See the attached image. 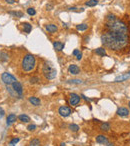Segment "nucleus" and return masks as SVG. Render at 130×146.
Instances as JSON below:
<instances>
[{
	"mask_svg": "<svg viewBox=\"0 0 130 146\" xmlns=\"http://www.w3.org/2000/svg\"><path fill=\"white\" fill-rule=\"evenodd\" d=\"M129 31L127 25L118 20L114 15L109 14L106 17L105 29L101 35L102 44L111 50H120L128 44Z\"/></svg>",
	"mask_w": 130,
	"mask_h": 146,
	"instance_id": "nucleus-1",
	"label": "nucleus"
},
{
	"mask_svg": "<svg viewBox=\"0 0 130 146\" xmlns=\"http://www.w3.org/2000/svg\"><path fill=\"white\" fill-rule=\"evenodd\" d=\"M35 65H36V60H35V57L32 54H26L23 57L21 66H22V69L25 72L32 71L35 68Z\"/></svg>",
	"mask_w": 130,
	"mask_h": 146,
	"instance_id": "nucleus-2",
	"label": "nucleus"
},
{
	"mask_svg": "<svg viewBox=\"0 0 130 146\" xmlns=\"http://www.w3.org/2000/svg\"><path fill=\"white\" fill-rule=\"evenodd\" d=\"M42 73L45 76L46 79H48V80L54 79L57 76V70L51 65V63H48V62L44 63L43 68H42Z\"/></svg>",
	"mask_w": 130,
	"mask_h": 146,
	"instance_id": "nucleus-3",
	"label": "nucleus"
},
{
	"mask_svg": "<svg viewBox=\"0 0 130 146\" xmlns=\"http://www.w3.org/2000/svg\"><path fill=\"white\" fill-rule=\"evenodd\" d=\"M1 79H2V81H3V82H4L6 85H12L14 82L17 81V79H16L15 77L13 76L12 74L8 73V72H4V73H2V75H1Z\"/></svg>",
	"mask_w": 130,
	"mask_h": 146,
	"instance_id": "nucleus-4",
	"label": "nucleus"
},
{
	"mask_svg": "<svg viewBox=\"0 0 130 146\" xmlns=\"http://www.w3.org/2000/svg\"><path fill=\"white\" fill-rule=\"evenodd\" d=\"M80 96L76 94V93H71L70 94V99H69V102H70V104L71 105H73V106H76L79 104V102H80Z\"/></svg>",
	"mask_w": 130,
	"mask_h": 146,
	"instance_id": "nucleus-5",
	"label": "nucleus"
},
{
	"mask_svg": "<svg viewBox=\"0 0 130 146\" xmlns=\"http://www.w3.org/2000/svg\"><path fill=\"white\" fill-rule=\"evenodd\" d=\"M12 88H13V90L15 91L16 94H17L18 96H22L23 87H22V84H21L20 82H18V81L14 82V83L12 84Z\"/></svg>",
	"mask_w": 130,
	"mask_h": 146,
	"instance_id": "nucleus-6",
	"label": "nucleus"
},
{
	"mask_svg": "<svg viewBox=\"0 0 130 146\" xmlns=\"http://www.w3.org/2000/svg\"><path fill=\"white\" fill-rule=\"evenodd\" d=\"M59 114L62 116V117H68L70 114H71V109L67 106H61L58 110Z\"/></svg>",
	"mask_w": 130,
	"mask_h": 146,
	"instance_id": "nucleus-7",
	"label": "nucleus"
},
{
	"mask_svg": "<svg viewBox=\"0 0 130 146\" xmlns=\"http://www.w3.org/2000/svg\"><path fill=\"white\" fill-rule=\"evenodd\" d=\"M68 71L69 73H71L73 75H77V74L80 73V68L77 65H75V64H71V65H69Z\"/></svg>",
	"mask_w": 130,
	"mask_h": 146,
	"instance_id": "nucleus-8",
	"label": "nucleus"
},
{
	"mask_svg": "<svg viewBox=\"0 0 130 146\" xmlns=\"http://www.w3.org/2000/svg\"><path fill=\"white\" fill-rule=\"evenodd\" d=\"M16 119H17V116L15 114H13V113H11V114H9L7 116V119H6V124H7L8 126H10L11 124H13V123L16 121Z\"/></svg>",
	"mask_w": 130,
	"mask_h": 146,
	"instance_id": "nucleus-9",
	"label": "nucleus"
},
{
	"mask_svg": "<svg viewBox=\"0 0 130 146\" xmlns=\"http://www.w3.org/2000/svg\"><path fill=\"white\" fill-rule=\"evenodd\" d=\"M96 142L97 143H100V144H107L108 143V139L106 136L104 135H98L96 137Z\"/></svg>",
	"mask_w": 130,
	"mask_h": 146,
	"instance_id": "nucleus-10",
	"label": "nucleus"
},
{
	"mask_svg": "<svg viewBox=\"0 0 130 146\" xmlns=\"http://www.w3.org/2000/svg\"><path fill=\"white\" fill-rule=\"evenodd\" d=\"M117 114L120 116H122V117H125V116H127L129 114V111H128V109L125 107H120L118 110H117Z\"/></svg>",
	"mask_w": 130,
	"mask_h": 146,
	"instance_id": "nucleus-11",
	"label": "nucleus"
},
{
	"mask_svg": "<svg viewBox=\"0 0 130 146\" xmlns=\"http://www.w3.org/2000/svg\"><path fill=\"white\" fill-rule=\"evenodd\" d=\"M53 47L56 51H61L64 49V43L59 42V41H55L53 43Z\"/></svg>",
	"mask_w": 130,
	"mask_h": 146,
	"instance_id": "nucleus-12",
	"label": "nucleus"
},
{
	"mask_svg": "<svg viewBox=\"0 0 130 146\" xmlns=\"http://www.w3.org/2000/svg\"><path fill=\"white\" fill-rule=\"evenodd\" d=\"M29 102H30L32 105H34V106H39L40 104H41V101L39 98L37 97H34V96H32V97H29Z\"/></svg>",
	"mask_w": 130,
	"mask_h": 146,
	"instance_id": "nucleus-13",
	"label": "nucleus"
},
{
	"mask_svg": "<svg viewBox=\"0 0 130 146\" xmlns=\"http://www.w3.org/2000/svg\"><path fill=\"white\" fill-rule=\"evenodd\" d=\"M45 29L48 32H50V33H54V32H56L57 31V26L56 25H54V24H47L45 26Z\"/></svg>",
	"mask_w": 130,
	"mask_h": 146,
	"instance_id": "nucleus-14",
	"label": "nucleus"
},
{
	"mask_svg": "<svg viewBox=\"0 0 130 146\" xmlns=\"http://www.w3.org/2000/svg\"><path fill=\"white\" fill-rule=\"evenodd\" d=\"M18 119H19L21 122H24V123H27L30 121V117L28 115H26V114H20V115L18 116Z\"/></svg>",
	"mask_w": 130,
	"mask_h": 146,
	"instance_id": "nucleus-15",
	"label": "nucleus"
},
{
	"mask_svg": "<svg viewBox=\"0 0 130 146\" xmlns=\"http://www.w3.org/2000/svg\"><path fill=\"white\" fill-rule=\"evenodd\" d=\"M22 25H23V30H24V32L25 33H30L31 30H32V25L27 23V22L26 23H23Z\"/></svg>",
	"mask_w": 130,
	"mask_h": 146,
	"instance_id": "nucleus-16",
	"label": "nucleus"
},
{
	"mask_svg": "<svg viewBox=\"0 0 130 146\" xmlns=\"http://www.w3.org/2000/svg\"><path fill=\"white\" fill-rule=\"evenodd\" d=\"M100 129L102 131H109L111 129V126L108 122H104L100 125Z\"/></svg>",
	"mask_w": 130,
	"mask_h": 146,
	"instance_id": "nucleus-17",
	"label": "nucleus"
},
{
	"mask_svg": "<svg viewBox=\"0 0 130 146\" xmlns=\"http://www.w3.org/2000/svg\"><path fill=\"white\" fill-rule=\"evenodd\" d=\"M130 78V75L126 74V75H121V76H118L115 78V82H121V81H125L127 79Z\"/></svg>",
	"mask_w": 130,
	"mask_h": 146,
	"instance_id": "nucleus-18",
	"label": "nucleus"
},
{
	"mask_svg": "<svg viewBox=\"0 0 130 146\" xmlns=\"http://www.w3.org/2000/svg\"><path fill=\"white\" fill-rule=\"evenodd\" d=\"M95 53L97 55H99V56H105L106 55V50L103 47H99V48H97L95 50Z\"/></svg>",
	"mask_w": 130,
	"mask_h": 146,
	"instance_id": "nucleus-19",
	"label": "nucleus"
},
{
	"mask_svg": "<svg viewBox=\"0 0 130 146\" xmlns=\"http://www.w3.org/2000/svg\"><path fill=\"white\" fill-rule=\"evenodd\" d=\"M97 4H98V0H88L87 2H85V5L86 6H89V7L96 6Z\"/></svg>",
	"mask_w": 130,
	"mask_h": 146,
	"instance_id": "nucleus-20",
	"label": "nucleus"
},
{
	"mask_svg": "<svg viewBox=\"0 0 130 146\" xmlns=\"http://www.w3.org/2000/svg\"><path fill=\"white\" fill-rule=\"evenodd\" d=\"M88 28V25L86 23H82V24H79L76 26V29L78 31H85L86 29Z\"/></svg>",
	"mask_w": 130,
	"mask_h": 146,
	"instance_id": "nucleus-21",
	"label": "nucleus"
},
{
	"mask_svg": "<svg viewBox=\"0 0 130 146\" xmlns=\"http://www.w3.org/2000/svg\"><path fill=\"white\" fill-rule=\"evenodd\" d=\"M0 60L1 61H7L8 60V54L4 51H1L0 52Z\"/></svg>",
	"mask_w": 130,
	"mask_h": 146,
	"instance_id": "nucleus-22",
	"label": "nucleus"
},
{
	"mask_svg": "<svg viewBox=\"0 0 130 146\" xmlns=\"http://www.w3.org/2000/svg\"><path fill=\"white\" fill-rule=\"evenodd\" d=\"M29 146H40V141H39V139L37 138L32 139L30 141V143H29Z\"/></svg>",
	"mask_w": 130,
	"mask_h": 146,
	"instance_id": "nucleus-23",
	"label": "nucleus"
},
{
	"mask_svg": "<svg viewBox=\"0 0 130 146\" xmlns=\"http://www.w3.org/2000/svg\"><path fill=\"white\" fill-rule=\"evenodd\" d=\"M9 14H10V15L16 16V17H19V18H20V17H23V13L20 12V11H10Z\"/></svg>",
	"mask_w": 130,
	"mask_h": 146,
	"instance_id": "nucleus-24",
	"label": "nucleus"
},
{
	"mask_svg": "<svg viewBox=\"0 0 130 146\" xmlns=\"http://www.w3.org/2000/svg\"><path fill=\"white\" fill-rule=\"evenodd\" d=\"M69 129L72 131V132H77L79 130V126L77 124H70L69 125Z\"/></svg>",
	"mask_w": 130,
	"mask_h": 146,
	"instance_id": "nucleus-25",
	"label": "nucleus"
},
{
	"mask_svg": "<svg viewBox=\"0 0 130 146\" xmlns=\"http://www.w3.org/2000/svg\"><path fill=\"white\" fill-rule=\"evenodd\" d=\"M67 82L71 83V84H81L82 83V81L80 79H72V80H68Z\"/></svg>",
	"mask_w": 130,
	"mask_h": 146,
	"instance_id": "nucleus-26",
	"label": "nucleus"
},
{
	"mask_svg": "<svg viewBox=\"0 0 130 146\" xmlns=\"http://www.w3.org/2000/svg\"><path fill=\"white\" fill-rule=\"evenodd\" d=\"M27 13H28L29 15L33 16V15H35V14H36V10H35L34 8L30 7V8H28V9H27Z\"/></svg>",
	"mask_w": 130,
	"mask_h": 146,
	"instance_id": "nucleus-27",
	"label": "nucleus"
},
{
	"mask_svg": "<svg viewBox=\"0 0 130 146\" xmlns=\"http://www.w3.org/2000/svg\"><path fill=\"white\" fill-rule=\"evenodd\" d=\"M19 140H20L19 138H13L12 140H11V141H10V142H9V145H10V146H15L16 144L19 142Z\"/></svg>",
	"mask_w": 130,
	"mask_h": 146,
	"instance_id": "nucleus-28",
	"label": "nucleus"
},
{
	"mask_svg": "<svg viewBox=\"0 0 130 146\" xmlns=\"http://www.w3.org/2000/svg\"><path fill=\"white\" fill-rule=\"evenodd\" d=\"M39 81V78L38 77H36V76H34V77H32V78H30V83L31 84H35V83H38Z\"/></svg>",
	"mask_w": 130,
	"mask_h": 146,
	"instance_id": "nucleus-29",
	"label": "nucleus"
},
{
	"mask_svg": "<svg viewBox=\"0 0 130 146\" xmlns=\"http://www.w3.org/2000/svg\"><path fill=\"white\" fill-rule=\"evenodd\" d=\"M27 129H28V131H34L36 129V125L35 124H30V125L27 126Z\"/></svg>",
	"mask_w": 130,
	"mask_h": 146,
	"instance_id": "nucleus-30",
	"label": "nucleus"
},
{
	"mask_svg": "<svg viewBox=\"0 0 130 146\" xmlns=\"http://www.w3.org/2000/svg\"><path fill=\"white\" fill-rule=\"evenodd\" d=\"M80 53V51H79V49H75V50H74V51H73V55H74V56H77V55H78V54Z\"/></svg>",
	"mask_w": 130,
	"mask_h": 146,
	"instance_id": "nucleus-31",
	"label": "nucleus"
},
{
	"mask_svg": "<svg viewBox=\"0 0 130 146\" xmlns=\"http://www.w3.org/2000/svg\"><path fill=\"white\" fill-rule=\"evenodd\" d=\"M4 114H5V112H4V110H3L2 108L0 107V117H3V116H4Z\"/></svg>",
	"mask_w": 130,
	"mask_h": 146,
	"instance_id": "nucleus-32",
	"label": "nucleus"
},
{
	"mask_svg": "<svg viewBox=\"0 0 130 146\" xmlns=\"http://www.w3.org/2000/svg\"><path fill=\"white\" fill-rule=\"evenodd\" d=\"M46 8H47V10H51V9L53 8V5H52V4H47Z\"/></svg>",
	"mask_w": 130,
	"mask_h": 146,
	"instance_id": "nucleus-33",
	"label": "nucleus"
},
{
	"mask_svg": "<svg viewBox=\"0 0 130 146\" xmlns=\"http://www.w3.org/2000/svg\"><path fill=\"white\" fill-rule=\"evenodd\" d=\"M6 2H7L8 4H13L14 2H15V0H5Z\"/></svg>",
	"mask_w": 130,
	"mask_h": 146,
	"instance_id": "nucleus-34",
	"label": "nucleus"
},
{
	"mask_svg": "<svg viewBox=\"0 0 130 146\" xmlns=\"http://www.w3.org/2000/svg\"><path fill=\"white\" fill-rule=\"evenodd\" d=\"M76 58H77V60H80V59L82 58V54H81V53H79V54H78V55H77V56H76Z\"/></svg>",
	"mask_w": 130,
	"mask_h": 146,
	"instance_id": "nucleus-35",
	"label": "nucleus"
},
{
	"mask_svg": "<svg viewBox=\"0 0 130 146\" xmlns=\"http://www.w3.org/2000/svg\"><path fill=\"white\" fill-rule=\"evenodd\" d=\"M107 146H114V144H113V143H109V142H108Z\"/></svg>",
	"mask_w": 130,
	"mask_h": 146,
	"instance_id": "nucleus-36",
	"label": "nucleus"
},
{
	"mask_svg": "<svg viewBox=\"0 0 130 146\" xmlns=\"http://www.w3.org/2000/svg\"><path fill=\"white\" fill-rule=\"evenodd\" d=\"M60 146H66V144H65V143H61V145Z\"/></svg>",
	"mask_w": 130,
	"mask_h": 146,
	"instance_id": "nucleus-37",
	"label": "nucleus"
},
{
	"mask_svg": "<svg viewBox=\"0 0 130 146\" xmlns=\"http://www.w3.org/2000/svg\"><path fill=\"white\" fill-rule=\"evenodd\" d=\"M128 75H130V71H129V72H128Z\"/></svg>",
	"mask_w": 130,
	"mask_h": 146,
	"instance_id": "nucleus-38",
	"label": "nucleus"
},
{
	"mask_svg": "<svg viewBox=\"0 0 130 146\" xmlns=\"http://www.w3.org/2000/svg\"><path fill=\"white\" fill-rule=\"evenodd\" d=\"M129 108H130V102H129Z\"/></svg>",
	"mask_w": 130,
	"mask_h": 146,
	"instance_id": "nucleus-39",
	"label": "nucleus"
}]
</instances>
